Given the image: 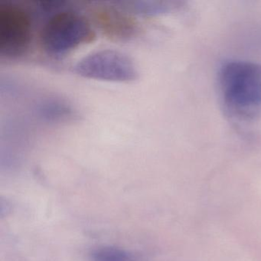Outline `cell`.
Wrapping results in <instances>:
<instances>
[{"mask_svg":"<svg viewBox=\"0 0 261 261\" xmlns=\"http://www.w3.org/2000/svg\"><path fill=\"white\" fill-rule=\"evenodd\" d=\"M94 17L102 33L113 40L129 41L140 31L135 19L114 7H98L94 10Z\"/></svg>","mask_w":261,"mask_h":261,"instance_id":"5b68a950","label":"cell"},{"mask_svg":"<svg viewBox=\"0 0 261 261\" xmlns=\"http://www.w3.org/2000/svg\"><path fill=\"white\" fill-rule=\"evenodd\" d=\"M32 41L30 15L14 3H0V55L18 59L27 54Z\"/></svg>","mask_w":261,"mask_h":261,"instance_id":"3957f363","label":"cell"},{"mask_svg":"<svg viewBox=\"0 0 261 261\" xmlns=\"http://www.w3.org/2000/svg\"><path fill=\"white\" fill-rule=\"evenodd\" d=\"M74 71L82 77L112 82H134L138 77L135 64L115 50L96 51L79 61Z\"/></svg>","mask_w":261,"mask_h":261,"instance_id":"277c9868","label":"cell"},{"mask_svg":"<svg viewBox=\"0 0 261 261\" xmlns=\"http://www.w3.org/2000/svg\"><path fill=\"white\" fill-rule=\"evenodd\" d=\"M96 33L84 16L63 11L51 16L42 27L39 40L50 56H62L95 39Z\"/></svg>","mask_w":261,"mask_h":261,"instance_id":"7a4b0ae2","label":"cell"},{"mask_svg":"<svg viewBox=\"0 0 261 261\" xmlns=\"http://www.w3.org/2000/svg\"><path fill=\"white\" fill-rule=\"evenodd\" d=\"M42 116L50 120H61L69 117L71 111L64 103L57 101L45 103L41 109Z\"/></svg>","mask_w":261,"mask_h":261,"instance_id":"52a82bcc","label":"cell"},{"mask_svg":"<svg viewBox=\"0 0 261 261\" xmlns=\"http://www.w3.org/2000/svg\"><path fill=\"white\" fill-rule=\"evenodd\" d=\"M91 261H140L128 250L113 246H103L91 250L89 253Z\"/></svg>","mask_w":261,"mask_h":261,"instance_id":"8992f818","label":"cell"},{"mask_svg":"<svg viewBox=\"0 0 261 261\" xmlns=\"http://www.w3.org/2000/svg\"><path fill=\"white\" fill-rule=\"evenodd\" d=\"M217 82L223 111L231 121L247 125L261 118V64L226 61Z\"/></svg>","mask_w":261,"mask_h":261,"instance_id":"6da1fadb","label":"cell"}]
</instances>
